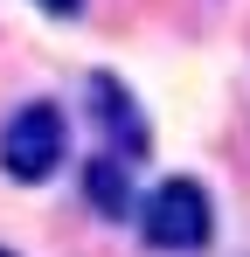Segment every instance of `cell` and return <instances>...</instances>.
<instances>
[{"instance_id": "1", "label": "cell", "mask_w": 250, "mask_h": 257, "mask_svg": "<svg viewBox=\"0 0 250 257\" xmlns=\"http://www.w3.org/2000/svg\"><path fill=\"white\" fill-rule=\"evenodd\" d=\"M139 236H146L153 250H174V257L208 250V236H215V202H208V188L195 174H167L160 188L146 195V209H139Z\"/></svg>"}, {"instance_id": "2", "label": "cell", "mask_w": 250, "mask_h": 257, "mask_svg": "<svg viewBox=\"0 0 250 257\" xmlns=\"http://www.w3.org/2000/svg\"><path fill=\"white\" fill-rule=\"evenodd\" d=\"M63 153H70V125H63V111L35 97V104H21L7 125H0V167L7 181H21V188H35L49 174L63 167Z\"/></svg>"}, {"instance_id": "3", "label": "cell", "mask_w": 250, "mask_h": 257, "mask_svg": "<svg viewBox=\"0 0 250 257\" xmlns=\"http://www.w3.org/2000/svg\"><path fill=\"white\" fill-rule=\"evenodd\" d=\"M83 97H90V118H97V125H104V139H111V160H139V153L153 146V125L139 118V97H132L111 70H90Z\"/></svg>"}, {"instance_id": "4", "label": "cell", "mask_w": 250, "mask_h": 257, "mask_svg": "<svg viewBox=\"0 0 250 257\" xmlns=\"http://www.w3.org/2000/svg\"><path fill=\"white\" fill-rule=\"evenodd\" d=\"M83 195H90V209L97 215H132V167L111 160V153H97V160H83Z\"/></svg>"}, {"instance_id": "5", "label": "cell", "mask_w": 250, "mask_h": 257, "mask_svg": "<svg viewBox=\"0 0 250 257\" xmlns=\"http://www.w3.org/2000/svg\"><path fill=\"white\" fill-rule=\"evenodd\" d=\"M35 7H42V14H56V21H77V14H83V0H35Z\"/></svg>"}, {"instance_id": "6", "label": "cell", "mask_w": 250, "mask_h": 257, "mask_svg": "<svg viewBox=\"0 0 250 257\" xmlns=\"http://www.w3.org/2000/svg\"><path fill=\"white\" fill-rule=\"evenodd\" d=\"M0 257H14V250H0Z\"/></svg>"}]
</instances>
